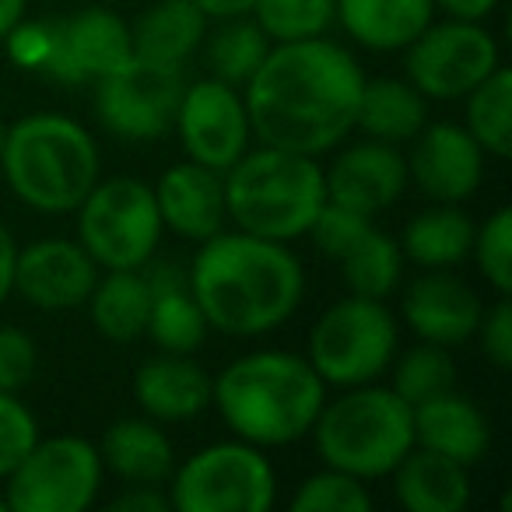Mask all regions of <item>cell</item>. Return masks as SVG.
<instances>
[{"instance_id": "obj_19", "label": "cell", "mask_w": 512, "mask_h": 512, "mask_svg": "<svg viewBox=\"0 0 512 512\" xmlns=\"http://www.w3.org/2000/svg\"><path fill=\"white\" fill-rule=\"evenodd\" d=\"M481 313V295L453 271H428L404 295L407 327L418 334V341H432L442 348L470 341L477 334Z\"/></svg>"}, {"instance_id": "obj_21", "label": "cell", "mask_w": 512, "mask_h": 512, "mask_svg": "<svg viewBox=\"0 0 512 512\" xmlns=\"http://www.w3.org/2000/svg\"><path fill=\"white\" fill-rule=\"evenodd\" d=\"M414 421V446L442 453L449 460L474 467L477 460H484L491 446V425L484 418V411L463 393L446 390L432 400H421L411 407Z\"/></svg>"}, {"instance_id": "obj_23", "label": "cell", "mask_w": 512, "mask_h": 512, "mask_svg": "<svg viewBox=\"0 0 512 512\" xmlns=\"http://www.w3.org/2000/svg\"><path fill=\"white\" fill-rule=\"evenodd\" d=\"M390 477L407 512H463L470 505V467L432 449L414 446Z\"/></svg>"}, {"instance_id": "obj_35", "label": "cell", "mask_w": 512, "mask_h": 512, "mask_svg": "<svg viewBox=\"0 0 512 512\" xmlns=\"http://www.w3.org/2000/svg\"><path fill=\"white\" fill-rule=\"evenodd\" d=\"M292 512H369L372 495L365 481L344 474V470L323 467L320 474H309L292 495Z\"/></svg>"}, {"instance_id": "obj_4", "label": "cell", "mask_w": 512, "mask_h": 512, "mask_svg": "<svg viewBox=\"0 0 512 512\" xmlns=\"http://www.w3.org/2000/svg\"><path fill=\"white\" fill-rule=\"evenodd\" d=\"M0 169L25 207L39 214H74L99 183V148L74 116L29 113L4 134Z\"/></svg>"}, {"instance_id": "obj_40", "label": "cell", "mask_w": 512, "mask_h": 512, "mask_svg": "<svg viewBox=\"0 0 512 512\" xmlns=\"http://www.w3.org/2000/svg\"><path fill=\"white\" fill-rule=\"evenodd\" d=\"M39 348L22 327H0V390L22 393L36 379Z\"/></svg>"}, {"instance_id": "obj_48", "label": "cell", "mask_w": 512, "mask_h": 512, "mask_svg": "<svg viewBox=\"0 0 512 512\" xmlns=\"http://www.w3.org/2000/svg\"><path fill=\"white\" fill-rule=\"evenodd\" d=\"M4 509H8V502H4V498H0V512H4Z\"/></svg>"}, {"instance_id": "obj_17", "label": "cell", "mask_w": 512, "mask_h": 512, "mask_svg": "<svg viewBox=\"0 0 512 512\" xmlns=\"http://www.w3.org/2000/svg\"><path fill=\"white\" fill-rule=\"evenodd\" d=\"M134 57L130 25L109 8H81L67 22H57V50L46 67V78L85 85Z\"/></svg>"}, {"instance_id": "obj_15", "label": "cell", "mask_w": 512, "mask_h": 512, "mask_svg": "<svg viewBox=\"0 0 512 512\" xmlns=\"http://www.w3.org/2000/svg\"><path fill=\"white\" fill-rule=\"evenodd\" d=\"M95 281L99 264L78 239H39L15 256V292L46 313L85 306Z\"/></svg>"}, {"instance_id": "obj_32", "label": "cell", "mask_w": 512, "mask_h": 512, "mask_svg": "<svg viewBox=\"0 0 512 512\" xmlns=\"http://www.w3.org/2000/svg\"><path fill=\"white\" fill-rule=\"evenodd\" d=\"M390 390L397 393L407 404H421V400H432L439 393L453 390L456 386V362L449 355V348L432 341H421L414 348H407L400 358L390 362Z\"/></svg>"}, {"instance_id": "obj_18", "label": "cell", "mask_w": 512, "mask_h": 512, "mask_svg": "<svg viewBox=\"0 0 512 512\" xmlns=\"http://www.w3.org/2000/svg\"><path fill=\"white\" fill-rule=\"evenodd\" d=\"M155 204L162 225L186 242H204L228 225L225 211V172L200 162H176L158 176Z\"/></svg>"}, {"instance_id": "obj_33", "label": "cell", "mask_w": 512, "mask_h": 512, "mask_svg": "<svg viewBox=\"0 0 512 512\" xmlns=\"http://www.w3.org/2000/svg\"><path fill=\"white\" fill-rule=\"evenodd\" d=\"M344 281L355 295L386 299L400 281V246L376 225L358 235V242L341 256Z\"/></svg>"}, {"instance_id": "obj_5", "label": "cell", "mask_w": 512, "mask_h": 512, "mask_svg": "<svg viewBox=\"0 0 512 512\" xmlns=\"http://www.w3.org/2000/svg\"><path fill=\"white\" fill-rule=\"evenodd\" d=\"M323 204L327 183L313 155L260 144L225 169V211L239 232L295 242L309 235Z\"/></svg>"}, {"instance_id": "obj_9", "label": "cell", "mask_w": 512, "mask_h": 512, "mask_svg": "<svg viewBox=\"0 0 512 512\" xmlns=\"http://www.w3.org/2000/svg\"><path fill=\"white\" fill-rule=\"evenodd\" d=\"M74 214H78V242L99 264V271L148 267L165 232L155 190L134 176H99Z\"/></svg>"}, {"instance_id": "obj_6", "label": "cell", "mask_w": 512, "mask_h": 512, "mask_svg": "<svg viewBox=\"0 0 512 512\" xmlns=\"http://www.w3.org/2000/svg\"><path fill=\"white\" fill-rule=\"evenodd\" d=\"M316 453L323 467L344 470L358 481L390 477L414 449L411 404L390 386H348L337 400H323L313 421Z\"/></svg>"}, {"instance_id": "obj_47", "label": "cell", "mask_w": 512, "mask_h": 512, "mask_svg": "<svg viewBox=\"0 0 512 512\" xmlns=\"http://www.w3.org/2000/svg\"><path fill=\"white\" fill-rule=\"evenodd\" d=\"M4 134H8V127H4V120H0V148H4Z\"/></svg>"}, {"instance_id": "obj_10", "label": "cell", "mask_w": 512, "mask_h": 512, "mask_svg": "<svg viewBox=\"0 0 512 512\" xmlns=\"http://www.w3.org/2000/svg\"><path fill=\"white\" fill-rule=\"evenodd\" d=\"M102 467L99 446L81 435H50L22 456L8 481V509L15 512H85L99 498Z\"/></svg>"}, {"instance_id": "obj_12", "label": "cell", "mask_w": 512, "mask_h": 512, "mask_svg": "<svg viewBox=\"0 0 512 512\" xmlns=\"http://www.w3.org/2000/svg\"><path fill=\"white\" fill-rule=\"evenodd\" d=\"M407 81L428 102H456L474 92L495 67L502 50L481 22H432L407 46Z\"/></svg>"}, {"instance_id": "obj_27", "label": "cell", "mask_w": 512, "mask_h": 512, "mask_svg": "<svg viewBox=\"0 0 512 512\" xmlns=\"http://www.w3.org/2000/svg\"><path fill=\"white\" fill-rule=\"evenodd\" d=\"M428 123V99L407 78H365L355 130L372 141L407 144Z\"/></svg>"}, {"instance_id": "obj_2", "label": "cell", "mask_w": 512, "mask_h": 512, "mask_svg": "<svg viewBox=\"0 0 512 512\" xmlns=\"http://www.w3.org/2000/svg\"><path fill=\"white\" fill-rule=\"evenodd\" d=\"M197 246L186 285L211 330L242 341L264 337L302 306L306 267L288 242L221 228Z\"/></svg>"}, {"instance_id": "obj_46", "label": "cell", "mask_w": 512, "mask_h": 512, "mask_svg": "<svg viewBox=\"0 0 512 512\" xmlns=\"http://www.w3.org/2000/svg\"><path fill=\"white\" fill-rule=\"evenodd\" d=\"M25 8H29V0H0V43L25 18Z\"/></svg>"}, {"instance_id": "obj_34", "label": "cell", "mask_w": 512, "mask_h": 512, "mask_svg": "<svg viewBox=\"0 0 512 512\" xmlns=\"http://www.w3.org/2000/svg\"><path fill=\"white\" fill-rule=\"evenodd\" d=\"M271 43L316 39L337 22L334 0H256L249 11Z\"/></svg>"}, {"instance_id": "obj_24", "label": "cell", "mask_w": 512, "mask_h": 512, "mask_svg": "<svg viewBox=\"0 0 512 512\" xmlns=\"http://www.w3.org/2000/svg\"><path fill=\"white\" fill-rule=\"evenodd\" d=\"M102 467L127 484H165L176 467V449L165 428L151 418H120L99 442Z\"/></svg>"}, {"instance_id": "obj_38", "label": "cell", "mask_w": 512, "mask_h": 512, "mask_svg": "<svg viewBox=\"0 0 512 512\" xmlns=\"http://www.w3.org/2000/svg\"><path fill=\"white\" fill-rule=\"evenodd\" d=\"M4 50L8 60L18 71H32V74H46L57 50V22H18L15 29L4 36Z\"/></svg>"}, {"instance_id": "obj_11", "label": "cell", "mask_w": 512, "mask_h": 512, "mask_svg": "<svg viewBox=\"0 0 512 512\" xmlns=\"http://www.w3.org/2000/svg\"><path fill=\"white\" fill-rule=\"evenodd\" d=\"M95 85V116L123 141H158L172 130L179 95L186 88L183 67L130 57Z\"/></svg>"}, {"instance_id": "obj_28", "label": "cell", "mask_w": 512, "mask_h": 512, "mask_svg": "<svg viewBox=\"0 0 512 512\" xmlns=\"http://www.w3.org/2000/svg\"><path fill=\"white\" fill-rule=\"evenodd\" d=\"M151 281V313H148V334L169 355H193L207 337V320L193 299L190 285L183 274L158 267L148 271Z\"/></svg>"}, {"instance_id": "obj_44", "label": "cell", "mask_w": 512, "mask_h": 512, "mask_svg": "<svg viewBox=\"0 0 512 512\" xmlns=\"http://www.w3.org/2000/svg\"><path fill=\"white\" fill-rule=\"evenodd\" d=\"M432 4L435 11H442L446 18H456V22H484L498 8V0H432Z\"/></svg>"}, {"instance_id": "obj_7", "label": "cell", "mask_w": 512, "mask_h": 512, "mask_svg": "<svg viewBox=\"0 0 512 512\" xmlns=\"http://www.w3.org/2000/svg\"><path fill=\"white\" fill-rule=\"evenodd\" d=\"M397 316L386 309V299L355 295L323 309L309 330L306 358L327 386L376 383L397 358Z\"/></svg>"}, {"instance_id": "obj_8", "label": "cell", "mask_w": 512, "mask_h": 512, "mask_svg": "<svg viewBox=\"0 0 512 512\" xmlns=\"http://www.w3.org/2000/svg\"><path fill=\"white\" fill-rule=\"evenodd\" d=\"M169 505L179 512H271L278 474L253 442H211L169 474Z\"/></svg>"}, {"instance_id": "obj_43", "label": "cell", "mask_w": 512, "mask_h": 512, "mask_svg": "<svg viewBox=\"0 0 512 512\" xmlns=\"http://www.w3.org/2000/svg\"><path fill=\"white\" fill-rule=\"evenodd\" d=\"M15 256H18V242L11 235V228L0 221V306L15 295Z\"/></svg>"}, {"instance_id": "obj_3", "label": "cell", "mask_w": 512, "mask_h": 512, "mask_svg": "<svg viewBox=\"0 0 512 512\" xmlns=\"http://www.w3.org/2000/svg\"><path fill=\"white\" fill-rule=\"evenodd\" d=\"M327 383L306 355L264 348L239 355L211 379V404L235 439L260 449L292 446L313 432Z\"/></svg>"}, {"instance_id": "obj_13", "label": "cell", "mask_w": 512, "mask_h": 512, "mask_svg": "<svg viewBox=\"0 0 512 512\" xmlns=\"http://www.w3.org/2000/svg\"><path fill=\"white\" fill-rule=\"evenodd\" d=\"M172 130L183 141L190 162H200L218 172L232 169L253 141L242 92L218 78L193 81V85L183 88Z\"/></svg>"}, {"instance_id": "obj_22", "label": "cell", "mask_w": 512, "mask_h": 512, "mask_svg": "<svg viewBox=\"0 0 512 512\" xmlns=\"http://www.w3.org/2000/svg\"><path fill=\"white\" fill-rule=\"evenodd\" d=\"M337 22L358 46L400 53L435 22L432 0H334Z\"/></svg>"}, {"instance_id": "obj_45", "label": "cell", "mask_w": 512, "mask_h": 512, "mask_svg": "<svg viewBox=\"0 0 512 512\" xmlns=\"http://www.w3.org/2000/svg\"><path fill=\"white\" fill-rule=\"evenodd\" d=\"M190 4H197V8L204 11L207 18H218V22H225V18L249 15L256 0H190Z\"/></svg>"}, {"instance_id": "obj_1", "label": "cell", "mask_w": 512, "mask_h": 512, "mask_svg": "<svg viewBox=\"0 0 512 512\" xmlns=\"http://www.w3.org/2000/svg\"><path fill=\"white\" fill-rule=\"evenodd\" d=\"M362 88V64L341 43L316 36L271 43L242 85V102L260 144L320 158L355 130Z\"/></svg>"}, {"instance_id": "obj_14", "label": "cell", "mask_w": 512, "mask_h": 512, "mask_svg": "<svg viewBox=\"0 0 512 512\" xmlns=\"http://www.w3.org/2000/svg\"><path fill=\"white\" fill-rule=\"evenodd\" d=\"M407 158V179L435 204H463L481 190L484 151L463 123H425Z\"/></svg>"}, {"instance_id": "obj_41", "label": "cell", "mask_w": 512, "mask_h": 512, "mask_svg": "<svg viewBox=\"0 0 512 512\" xmlns=\"http://www.w3.org/2000/svg\"><path fill=\"white\" fill-rule=\"evenodd\" d=\"M474 337H481L484 358H488L498 372L512 369V306H509V295H498L495 306L484 309Z\"/></svg>"}, {"instance_id": "obj_29", "label": "cell", "mask_w": 512, "mask_h": 512, "mask_svg": "<svg viewBox=\"0 0 512 512\" xmlns=\"http://www.w3.org/2000/svg\"><path fill=\"white\" fill-rule=\"evenodd\" d=\"M92 323L106 341L130 344L148 334L151 313V281L141 271H106V278L95 281L88 295Z\"/></svg>"}, {"instance_id": "obj_20", "label": "cell", "mask_w": 512, "mask_h": 512, "mask_svg": "<svg viewBox=\"0 0 512 512\" xmlns=\"http://www.w3.org/2000/svg\"><path fill=\"white\" fill-rule=\"evenodd\" d=\"M134 400L144 418L158 421V425L190 421L211 407V376L190 355L162 351L137 369Z\"/></svg>"}, {"instance_id": "obj_42", "label": "cell", "mask_w": 512, "mask_h": 512, "mask_svg": "<svg viewBox=\"0 0 512 512\" xmlns=\"http://www.w3.org/2000/svg\"><path fill=\"white\" fill-rule=\"evenodd\" d=\"M172 509L162 484H130L123 495L113 498L109 512H165Z\"/></svg>"}, {"instance_id": "obj_39", "label": "cell", "mask_w": 512, "mask_h": 512, "mask_svg": "<svg viewBox=\"0 0 512 512\" xmlns=\"http://www.w3.org/2000/svg\"><path fill=\"white\" fill-rule=\"evenodd\" d=\"M372 228V218L369 214H358V211H348V207L341 204H323L320 214H316L313 228H309V235L316 239V246L323 249L327 256H334V260H341L344 253H348L351 246L358 242V235L369 232Z\"/></svg>"}, {"instance_id": "obj_16", "label": "cell", "mask_w": 512, "mask_h": 512, "mask_svg": "<svg viewBox=\"0 0 512 512\" xmlns=\"http://www.w3.org/2000/svg\"><path fill=\"white\" fill-rule=\"evenodd\" d=\"M323 183H327L330 204L376 218L379 211L397 204L400 193L411 183L407 155H400L397 144L365 137V141L344 148L330 162V169H323Z\"/></svg>"}, {"instance_id": "obj_36", "label": "cell", "mask_w": 512, "mask_h": 512, "mask_svg": "<svg viewBox=\"0 0 512 512\" xmlns=\"http://www.w3.org/2000/svg\"><path fill=\"white\" fill-rule=\"evenodd\" d=\"M470 256L477 260L481 278L495 288L498 295L512 292V211L498 207L484 225L474 228V246Z\"/></svg>"}, {"instance_id": "obj_37", "label": "cell", "mask_w": 512, "mask_h": 512, "mask_svg": "<svg viewBox=\"0 0 512 512\" xmlns=\"http://www.w3.org/2000/svg\"><path fill=\"white\" fill-rule=\"evenodd\" d=\"M39 442V421L18 393L0 390V481L22 463V456Z\"/></svg>"}, {"instance_id": "obj_31", "label": "cell", "mask_w": 512, "mask_h": 512, "mask_svg": "<svg viewBox=\"0 0 512 512\" xmlns=\"http://www.w3.org/2000/svg\"><path fill=\"white\" fill-rule=\"evenodd\" d=\"M271 50V39L260 32V25L249 15L242 18H225L221 29L207 39V67L211 78L225 81V85L242 88L253 71L260 67V60Z\"/></svg>"}, {"instance_id": "obj_30", "label": "cell", "mask_w": 512, "mask_h": 512, "mask_svg": "<svg viewBox=\"0 0 512 512\" xmlns=\"http://www.w3.org/2000/svg\"><path fill=\"white\" fill-rule=\"evenodd\" d=\"M463 127L470 130L484 155L509 158L512 155V74L509 67H495L474 92L463 95Z\"/></svg>"}, {"instance_id": "obj_25", "label": "cell", "mask_w": 512, "mask_h": 512, "mask_svg": "<svg viewBox=\"0 0 512 512\" xmlns=\"http://www.w3.org/2000/svg\"><path fill=\"white\" fill-rule=\"evenodd\" d=\"M207 22L211 18L197 4H190V0H158L130 25L134 57L183 67L204 46Z\"/></svg>"}, {"instance_id": "obj_26", "label": "cell", "mask_w": 512, "mask_h": 512, "mask_svg": "<svg viewBox=\"0 0 512 512\" xmlns=\"http://www.w3.org/2000/svg\"><path fill=\"white\" fill-rule=\"evenodd\" d=\"M474 221L456 204H435L418 211L404 225L400 253L425 271H453L470 256L474 246Z\"/></svg>"}]
</instances>
